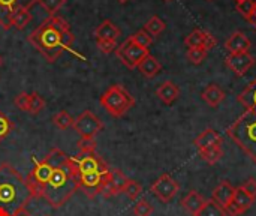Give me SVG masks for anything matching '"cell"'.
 Masks as SVG:
<instances>
[{
	"instance_id": "cell-1",
	"label": "cell",
	"mask_w": 256,
	"mask_h": 216,
	"mask_svg": "<svg viewBox=\"0 0 256 216\" xmlns=\"http://www.w3.org/2000/svg\"><path fill=\"white\" fill-rule=\"evenodd\" d=\"M27 39L48 63H54L63 54V51L74 44L75 36L70 32L66 20L58 15H50L28 35Z\"/></svg>"
},
{
	"instance_id": "cell-15",
	"label": "cell",
	"mask_w": 256,
	"mask_h": 216,
	"mask_svg": "<svg viewBox=\"0 0 256 216\" xmlns=\"http://www.w3.org/2000/svg\"><path fill=\"white\" fill-rule=\"evenodd\" d=\"M184 45L188 48H206L207 51H210L212 48H214L218 45V39L212 33H208L202 29H195L194 32H190L186 36Z\"/></svg>"
},
{
	"instance_id": "cell-41",
	"label": "cell",
	"mask_w": 256,
	"mask_h": 216,
	"mask_svg": "<svg viewBox=\"0 0 256 216\" xmlns=\"http://www.w3.org/2000/svg\"><path fill=\"white\" fill-rule=\"evenodd\" d=\"M96 44L104 54H111L117 50V41H96Z\"/></svg>"
},
{
	"instance_id": "cell-14",
	"label": "cell",
	"mask_w": 256,
	"mask_h": 216,
	"mask_svg": "<svg viewBox=\"0 0 256 216\" xmlns=\"http://www.w3.org/2000/svg\"><path fill=\"white\" fill-rule=\"evenodd\" d=\"M38 0H0V27L4 30L10 29V17L15 11L24 8L30 9Z\"/></svg>"
},
{
	"instance_id": "cell-34",
	"label": "cell",
	"mask_w": 256,
	"mask_h": 216,
	"mask_svg": "<svg viewBox=\"0 0 256 216\" xmlns=\"http://www.w3.org/2000/svg\"><path fill=\"white\" fill-rule=\"evenodd\" d=\"M207 54H208V51H207L206 48H189L186 56H188V59H189L190 63H194V65H201V63L206 60Z\"/></svg>"
},
{
	"instance_id": "cell-12",
	"label": "cell",
	"mask_w": 256,
	"mask_h": 216,
	"mask_svg": "<svg viewBox=\"0 0 256 216\" xmlns=\"http://www.w3.org/2000/svg\"><path fill=\"white\" fill-rule=\"evenodd\" d=\"M254 203H255V198L250 197L243 186H238L236 188L231 203L225 207V212L228 216H240L246 213L252 207Z\"/></svg>"
},
{
	"instance_id": "cell-7",
	"label": "cell",
	"mask_w": 256,
	"mask_h": 216,
	"mask_svg": "<svg viewBox=\"0 0 256 216\" xmlns=\"http://www.w3.org/2000/svg\"><path fill=\"white\" fill-rule=\"evenodd\" d=\"M150 54L148 48L140 47L138 44H135L130 38H128L120 47H117L116 50V56L120 59V62L129 68V69H135L138 68V65Z\"/></svg>"
},
{
	"instance_id": "cell-23",
	"label": "cell",
	"mask_w": 256,
	"mask_h": 216,
	"mask_svg": "<svg viewBox=\"0 0 256 216\" xmlns=\"http://www.w3.org/2000/svg\"><path fill=\"white\" fill-rule=\"evenodd\" d=\"M238 102L246 108L256 111V78H254L244 89L243 92L237 96Z\"/></svg>"
},
{
	"instance_id": "cell-17",
	"label": "cell",
	"mask_w": 256,
	"mask_h": 216,
	"mask_svg": "<svg viewBox=\"0 0 256 216\" xmlns=\"http://www.w3.org/2000/svg\"><path fill=\"white\" fill-rule=\"evenodd\" d=\"M156 96L165 104V105H172L178 96H180V87L174 81H164L158 89H156Z\"/></svg>"
},
{
	"instance_id": "cell-10",
	"label": "cell",
	"mask_w": 256,
	"mask_h": 216,
	"mask_svg": "<svg viewBox=\"0 0 256 216\" xmlns=\"http://www.w3.org/2000/svg\"><path fill=\"white\" fill-rule=\"evenodd\" d=\"M150 191L159 201L170 203L178 194L180 185L171 174H162L152 183Z\"/></svg>"
},
{
	"instance_id": "cell-9",
	"label": "cell",
	"mask_w": 256,
	"mask_h": 216,
	"mask_svg": "<svg viewBox=\"0 0 256 216\" xmlns=\"http://www.w3.org/2000/svg\"><path fill=\"white\" fill-rule=\"evenodd\" d=\"M72 128L81 138H94L104 129V123L96 114H93L90 110H86L74 119Z\"/></svg>"
},
{
	"instance_id": "cell-18",
	"label": "cell",
	"mask_w": 256,
	"mask_h": 216,
	"mask_svg": "<svg viewBox=\"0 0 256 216\" xmlns=\"http://www.w3.org/2000/svg\"><path fill=\"white\" fill-rule=\"evenodd\" d=\"M252 47L250 39L243 33V32H234L225 42V48L228 50V53H244L249 51V48Z\"/></svg>"
},
{
	"instance_id": "cell-32",
	"label": "cell",
	"mask_w": 256,
	"mask_h": 216,
	"mask_svg": "<svg viewBox=\"0 0 256 216\" xmlns=\"http://www.w3.org/2000/svg\"><path fill=\"white\" fill-rule=\"evenodd\" d=\"M44 108H45V99L36 92L30 93L28 95V113L39 114Z\"/></svg>"
},
{
	"instance_id": "cell-33",
	"label": "cell",
	"mask_w": 256,
	"mask_h": 216,
	"mask_svg": "<svg viewBox=\"0 0 256 216\" xmlns=\"http://www.w3.org/2000/svg\"><path fill=\"white\" fill-rule=\"evenodd\" d=\"M142 192V186L136 182V180H132L129 179V182L126 183L124 189H123V194H126V197L132 201H135Z\"/></svg>"
},
{
	"instance_id": "cell-20",
	"label": "cell",
	"mask_w": 256,
	"mask_h": 216,
	"mask_svg": "<svg viewBox=\"0 0 256 216\" xmlns=\"http://www.w3.org/2000/svg\"><path fill=\"white\" fill-rule=\"evenodd\" d=\"M206 198L201 195V194H198L196 191H189V194L188 195H184L183 198H182V201H180V204H182V207L189 213V215L192 216H196V213L202 209V206L206 204Z\"/></svg>"
},
{
	"instance_id": "cell-42",
	"label": "cell",
	"mask_w": 256,
	"mask_h": 216,
	"mask_svg": "<svg viewBox=\"0 0 256 216\" xmlns=\"http://www.w3.org/2000/svg\"><path fill=\"white\" fill-rule=\"evenodd\" d=\"M244 189H246V192L250 195V197H254L256 200V180L254 177H250V179H248V182L244 183V185H242Z\"/></svg>"
},
{
	"instance_id": "cell-40",
	"label": "cell",
	"mask_w": 256,
	"mask_h": 216,
	"mask_svg": "<svg viewBox=\"0 0 256 216\" xmlns=\"http://www.w3.org/2000/svg\"><path fill=\"white\" fill-rule=\"evenodd\" d=\"M76 144H78L80 152H92V150H96V146H98L94 138H80Z\"/></svg>"
},
{
	"instance_id": "cell-38",
	"label": "cell",
	"mask_w": 256,
	"mask_h": 216,
	"mask_svg": "<svg viewBox=\"0 0 256 216\" xmlns=\"http://www.w3.org/2000/svg\"><path fill=\"white\" fill-rule=\"evenodd\" d=\"M153 206L147 200H140L134 206V215L135 216H152L153 213Z\"/></svg>"
},
{
	"instance_id": "cell-47",
	"label": "cell",
	"mask_w": 256,
	"mask_h": 216,
	"mask_svg": "<svg viewBox=\"0 0 256 216\" xmlns=\"http://www.w3.org/2000/svg\"><path fill=\"white\" fill-rule=\"evenodd\" d=\"M2 63H3V59H2V56H0V66H2Z\"/></svg>"
},
{
	"instance_id": "cell-44",
	"label": "cell",
	"mask_w": 256,
	"mask_h": 216,
	"mask_svg": "<svg viewBox=\"0 0 256 216\" xmlns=\"http://www.w3.org/2000/svg\"><path fill=\"white\" fill-rule=\"evenodd\" d=\"M0 216H12V213L8 209H4V207L0 206Z\"/></svg>"
},
{
	"instance_id": "cell-11",
	"label": "cell",
	"mask_w": 256,
	"mask_h": 216,
	"mask_svg": "<svg viewBox=\"0 0 256 216\" xmlns=\"http://www.w3.org/2000/svg\"><path fill=\"white\" fill-rule=\"evenodd\" d=\"M76 164L78 174L84 173H93V171H105L110 167L105 164V161L96 153V150L92 152H78V155L74 158Z\"/></svg>"
},
{
	"instance_id": "cell-46",
	"label": "cell",
	"mask_w": 256,
	"mask_h": 216,
	"mask_svg": "<svg viewBox=\"0 0 256 216\" xmlns=\"http://www.w3.org/2000/svg\"><path fill=\"white\" fill-rule=\"evenodd\" d=\"M117 2H120V3H126L128 0H117Z\"/></svg>"
},
{
	"instance_id": "cell-24",
	"label": "cell",
	"mask_w": 256,
	"mask_h": 216,
	"mask_svg": "<svg viewBox=\"0 0 256 216\" xmlns=\"http://www.w3.org/2000/svg\"><path fill=\"white\" fill-rule=\"evenodd\" d=\"M138 71L146 77V78H154L160 71H162V65L160 62L153 57L152 54H148L140 65H138Z\"/></svg>"
},
{
	"instance_id": "cell-2",
	"label": "cell",
	"mask_w": 256,
	"mask_h": 216,
	"mask_svg": "<svg viewBox=\"0 0 256 216\" xmlns=\"http://www.w3.org/2000/svg\"><path fill=\"white\" fill-rule=\"evenodd\" d=\"M78 191V171L72 156L54 168L50 180L42 189V197L52 209L64 206Z\"/></svg>"
},
{
	"instance_id": "cell-45",
	"label": "cell",
	"mask_w": 256,
	"mask_h": 216,
	"mask_svg": "<svg viewBox=\"0 0 256 216\" xmlns=\"http://www.w3.org/2000/svg\"><path fill=\"white\" fill-rule=\"evenodd\" d=\"M250 24H254V26H255V29H256V0H255V14H254V18H252Z\"/></svg>"
},
{
	"instance_id": "cell-6",
	"label": "cell",
	"mask_w": 256,
	"mask_h": 216,
	"mask_svg": "<svg viewBox=\"0 0 256 216\" xmlns=\"http://www.w3.org/2000/svg\"><path fill=\"white\" fill-rule=\"evenodd\" d=\"M100 105L112 117H122L135 105V98L122 84H114L100 96Z\"/></svg>"
},
{
	"instance_id": "cell-37",
	"label": "cell",
	"mask_w": 256,
	"mask_h": 216,
	"mask_svg": "<svg viewBox=\"0 0 256 216\" xmlns=\"http://www.w3.org/2000/svg\"><path fill=\"white\" fill-rule=\"evenodd\" d=\"M38 2L44 6V9L50 15H56V12H58L60 8L64 6V3H66V0H38Z\"/></svg>"
},
{
	"instance_id": "cell-49",
	"label": "cell",
	"mask_w": 256,
	"mask_h": 216,
	"mask_svg": "<svg viewBox=\"0 0 256 216\" xmlns=\"http://www.w3.org/2000/svg\"><path fill=\"white\" fill-rule=\"evenodd\" d=\"M236 2H242V0H236Z\"/></svg>"
},
{
	"instance_id": "cell-3",
	"label": "cell",
	"mask_w": 256,
	"mask_h": 216,
	"mask_svg": "<svg viewBox=\"0 0 256 216\" xmlns=\"http://www.w3.org/2000/svg\"><path fill=\"white\" fill-rule=\"evenodd\" d=\"M26 179L8 162L0 164V206L16 210L28 197Z\"/></svg>"
},
{
	"instance_id": "cell-39",
	"label": "cell",
	"mask_w": 256,
	"mask_h": 216,
	"mask_svg": "<svg viewBox=\"0 0 256 216\" xmlns=\"http://www.w3.org/2000/svg\"><path fill=\"white\" fill-rule=\"evenodd\" d=\"M14 104H15V107H16L18 110H21V111H28V93L21 92L20 95H16L15 99H14Z\"/></svg>"
},
{
	"instance_id": "cell-4",
	"label": "cell",
	"mask_w": 256,
	"mask_h": 216,
	"mask_svg": "<svg viewBox=\"0 0 256 216\" xmlns=\"http://www.w3.org/2000/svg\"><path fill=\"white\" fill-rule=\"evenodd\" d=\"M68 158H69V155L66 152L54 147L50 150V153L42 161L34 159V167L26 177V185H27L28 194L33 197H42V189L46 185V182L50 180L54 168L58 167L60 164H63Z\"/></svg>"
},
{
	"instance_id": "cell-31",
	"label": "cell",
	"mask_w": 256,
	"mask_h": 216,
	"mask_svg": "<svg viewBox=\"0 0 256 216\" xmlns=\"http://www.w3.org/2000/svg\"><path fill=\"white\" fill-rule=\"evenodd\" d=\"M237 11L240 12V15L243 18H246L250 23L252 18H254V14H255V0H242V2H237Z\"/></svg>"
},
{
	"instance_id": "cell-21",
	"label": "cell",
	"mask_w": 256,
	"mask_h": 216,
	"mask_svg": "<svg viewBox=\"0 0 256 216\" xmlns=\"http://www.w3.org/2000/svg\"><path fill=\"white\" fill-rule=\"evenodd\" d=\"M118 36H120V29L111 20L102 21L94 30L96 41H117Z\"/></svg>"
},
{
	"instance_id": "cell-5",
	"label": "cell",
	"mask_w": 256,
	"mask_h": 216,
	"mask_svg": "<svg viewBox=\"0 0 256 216\" xmlns=\"http://www.w3.org/2000/svg\"><path fill=\"white\" fill-rule=\"evenodd\" d=\"M228 137L256 164V111L246 110L226 129Z\"/></svg>"
},
{
	"instance_id": "cell-22",
	"label": "cell",
	"mask_w": 256,
	"mask_h": 216,
	"mask_svg": "<svg viewBox=\"0 0 256 216\" xmlns=\"http://www.w3.org/2000/svg\"><path fill=\"white\" fill-rule=\"evenodd\" d=\"M201 98L204 99V102H206L207 105L216 108V107H219V105L224 102V99H225V92H224L218 84H208V86L202 90Z\"/></svg>"
},
{
	"instance_id": "cell-19",
	"label": "cell",
	"mask_w": 256,
	"mask_h": 216,
	"mask_svg": "<svg viewBox=\"0 0 256 216\" xmlns=\"http://www.w3.org/2000/svg\"><path fill=\"white\" fill-rule=\"evenodd\" d=\"M234 192H236V188L228 182V180H222L214 189H213V198L219 206H222L224 209L231 203L232 197H234Z\"/></svg>"
},
{
	"instance_id": "cell-30",
	"label": "cell",
	"mask_w": 256,
	"mask_h": 216,
	"mask_svg": "<svg viewBox=\"0 0 256 216\" xmlns=\"http://www.w3.org/2000/svg\"><path fill=\"white\" fill-rule=\"evenodd\" d=\"M110 174H111V183L114 185L116 191L118 194H122L124 186H126V183L129 182V179L118 168H110Z\"/></svg>"
},
{
	"instance_id": "cell-26",
	"label": "cell",
	"mask_w": 256,
	"mask_h": 216,
	"mask_svg": "<svg viewBox=\"0 0 256 216\" xmlns=\"http://www.w3.org/2000/svg\"><path fill=\"white\" fill-rule=\"evenodd\" d=\"M198 153H200V156H201V159L204 162H207L208 165H214L224 156V149H222V146H216V147L200 150Z\"/></svg>"
},
{
	"instance_id": "cell-8",
	"label": "cell",
	"mask_w": 256,
	"mask_h": 216,
	"mask_svg": "<svg viewBox=\"0 0 256 216\" xmlns=\"http://www.w3.org/2000/svg\"><path fill=\"white\" fill-rule=\"evenodd\" d=\"M110 177V168L105 171H93L78 174V189H81L88 198H94L102 194V189Z\"/></svg>"
},
{
	"instance_id": "cell-25",
	"label": "cell",
	"mask_w": 256,
	"mask_h": 216,
	"mask_svg": "<svg viewBox=\"0 0 256 216\" xmlns=\"http://www.w3.org/2000/svg\"><path fill=\"white\" fill-rule=\"evenodd\" d=\"M32 21V14H30V9H18L12 14L10 17V26L16 27L18 30H22L28 23Z\"/></svg>"
},
{
	"instance_id": "cell-28",
	"label": "cell",
	"mask_w": 256,
	"mask_h": 216,
	"mask_svg": "<svg viewBox=\"0 0 256 216\" xmlns=\"http://www.w3.org/2000/svg\"><path fill=\"white\" fill-rule=\"evenodd\" d=\"M166 24L164 23V20H160L158 15H153L146 24H144V30L153 38V36H159L164 30H165Z\"/></svg>"
},
{
	"instance_id": "cell-48",
	"label": "cell",
	"mask_w": 256,
	"mask_h": 216,
	"mask_svg": "<svg viewBox=\"0 0 256 216\" xmlns=\"http://www.w3.org/2000/svg\"><path fill=\"white\" fill-rule=\"evenodd\" d=\"M165 2H171V0H165Z\"/></svg>"
},
{
	"instance_id": "cell-16",
	"label": "cell",
	"mask_w": 256,
	"mask_h": 216,
	"mask_svg": "<svg viewBox=\"0 0 256 216\" xmlns=\"http://www.w3.org/2000/svg\"><path fill=\"white\" fill-rule=\"evenodd\" d=\"M194 144H195V147H196L198 152H200V150H204V149L222 146V144H224V138L219 135L218 131L208 128V129H206L204 132H201V134L195 138Z\"/></svg>"
},
{
	"instance_id": "cell-43",
	"label": "cell",
	"mask_w": 256,
	"mask_h": 216,
	"mask_svg": "<svg viewBox=\"0 0 256 216\" xmlns=\"http://www.w3.org/2000/svg\"><path fill=\"white\" fill-rule=\"evenodd\" d=\"M12 216H30V213L21 206V207H18L16 210H14V213H12Z\"/></svg>"
},
{
	"instance_id": "cell-13",
	"label": "cell",
	"mask_w": 256,
	"mask_h": 216,
	"mask_svg": "<svg viewBox=\"0 0 256 216\" xmlns=\"http://www.w3.org/2000/svg\"><path fill=\"white\" fill-rule=\"evenodd\" d=\"M225 65L237 75V77H244L246 72L255 65V57L249 53H231L225 57Z\"/></svg>"
},
{
	"instance_id": "cell-29",
	"label": "cell",
	"mask_w": 256,
	"mask_h": 216,
	"mask_svg": "<svg viewBox=\"0 0 256 216\" xmlns=\"http://www.w3.org/2000/svg\"><path fill=\"white\" fill-rule=\"evenodd\" d=\"M196 216H228L225 209L219 206L214 200H207L202 209L196 213Z\"/></svg>"
},
{
	"instance_id": "cell-27",
	"label": "cell",
	"mask_w": 256,
	"mask_h": 216,
	"mask_svg": "<svg viewBox=\"0 0 256 216\" xmlns=\"http://www.w3.org/2000/svg\"><path fill=\"white\" fill-rule=\"evenodd\" d=\"M51 120H52L54 126L57 129H60V131H66V129L72 128V125H74V117L68 111H64V110L56 113Z\"/></svg>"
},
{
	"instance_id": "cell-35",
	"label": "cell",
	"mask_w": 256,
	"mask_h": 216,
	"mask_svg": "<svg viewBox=\"0 0 256 216\" xmlns=\"http://www.w3.org/2000/svg\"><path fill=\"white\" fill-rule=\"evenodd\" d=\"M135 44H138L140 47H144V48H148L152 44H153V38L142 29V30H138L136 33H134L132 36H129Z\"/></svg>"
},
{
	"instance_id": "cell-36",
	"label": "cell",
	"mask_w": 256,
	"mask_h": 216,
	"mask_svg": "<svg viewBox=\"0 0 256 216\" xmlns=\"http://www.w3.org/2000/svg\"><path fill=\"white\" fill-rule=\"evenodd\" d=\"M12 129H14L12 120L4 113L0 111V141H3L12 132Z\"/></svg>"
}]
</instances>
